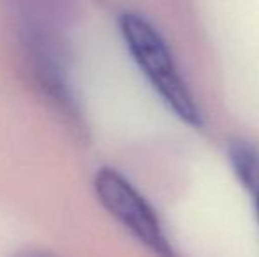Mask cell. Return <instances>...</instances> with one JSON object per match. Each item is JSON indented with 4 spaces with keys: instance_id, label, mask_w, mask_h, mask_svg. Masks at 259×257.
Here are the masks:
<instances>
[{
    "instance_id": "7a4b0ae2",
    "label": "cell",
    "mask_w": 259,
    "mask_h": 257,
    "mask_svg": "<svg viewBox=\"0 0 259 257\" xmlns=\"http://www.w3.org/2000/svg\"><path fill=\"white\" fill-rule=\"evenodd\" d=\"M94 189L99 202L140 243L159 257H177L155 210L140 190L116 169L97 171Z\"/></svg>"
},
{
    "instance_id": "3957f363",
    "label": "cell",
    "mask_w": 259,
    "mask_h": 257,
    "mask_svg": "<svg viewBox=\"0 0 259 257\" xmlns=\"http://www.w3.org/2000/svg\"><path fill=\"white\" fill-rule=\"evenodd\" d=\"M228 157L236 178L240 180L243 189L252 195L259 226V150L245 141H233L229 144Z\"/></svg>"
},
{
    "instance_id": "6da1fadb",
    "label": "cell",
    "mask_w": 259,
    "mask_h": 257,
    "mask_svg": "<svg viewBox=\"0 0 259 257\" xmlns=\"http://www.w3.org/2000/svg\"><path fill=\"white\" fill-rule=\"evenodd\" d=\"M118 25L127 52L167 110L184 124L203 127V115L198 102L182 78L159 30L138 13H123Z\"/></svg>"
},
{
    "instance_id": "277c9868",
    "label": "cell",
    "mask_w": 259,
    "mask_h": 257,
    "mask_svg": "<svg viewBox=\"0 0 259 257\" xmlns=\"http://www.w3.org/2000/svg\"><path fill=\"white\" fill-rule=\"evenodd\" d=\"M20 257H55V255L46 254V252H28V254H23Z\"/></svg>"
}]
</instances>
